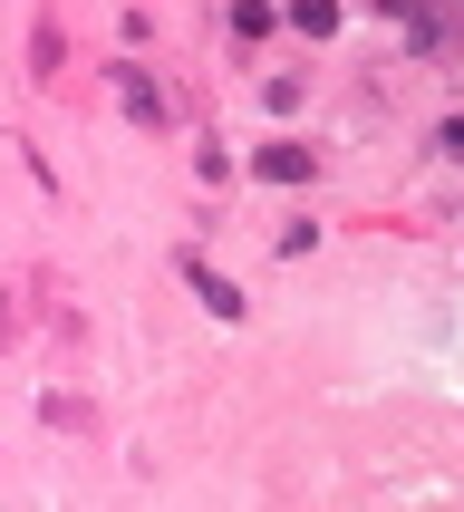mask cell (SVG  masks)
I'll return each mask as SVG.
<instances>
[{"label": "cell", "mask_w": 464, "mask_h": 512, "mask_svg": "<svg viewBox=\"0 0 464 512\" xmlns=\"http://www.w3.org/2000/svg\"><path fill=\"white\" fill-rule=\"evenodd\" d=\"M445 155H464V116H445Z\"/></svg>", "instance_id": "6"}, {"label": "cell", "mask_w": 464, "mask_h": 512, "mask_svg": "<svg viewBox=\"0 0 464 512\" xmlns=\"http://www.w3.org/2000/svg\"><path fill=\"white\" fill-rule=\"evenodd\" d=\"M184 281L203 290V310H223V319H242V290H232L223 271H203V261H184Z\"/></svg>", "instance_id": "2"}, {"label": "cell", "mask_w": 464, "mask_h": 512, "mask_svg": "<svg viewBox=\"0 0 464 512\" xmlns=\"http://www.w3.org/2000/svg\"><path fill=\"white\" fill-rule=\"evenodd\" d=\"M116 97H126V116H136V126H165V97H155V78H145V68H126V58H116Z\"/></svg>", "instance_id": "1"}, {"label": "cell", "mask_w": 464, "mask_h": 512, "mask_svg": "<svg viewBox=\"0 0 464 512\" xmlns=\"http://www.w3.org/2000/svg\"><path fill=\"white\" fill-rule=\"evenodd\" d=\"M261 174H271V184H300V174H310V145H261Z\"/></svg>", "instance_id": "3"}, {"label": "cell", "mask_w": 464, "mask_h": 512, "mask_svg": "<svg viewBox=\"0 0 464 512\" xmlns=\"http://www.w3.org/2000/svg\"><path fill=\"white\" fill-rule=\"evenodd\" d=\"M290 20H300V29H310V39H319V29H339V0H300Z\"/></svg>", "instance_id": "5"}, {"label": "cell", "mask_w": 464, "mask_h": 512, "mask_svg": "<svg viewBox=\"0 0 464 512\" xmlns=\"http://www.w3.org/2000/svg\"><path fill=\"white\" fill-rule=\"evenodd\" d=\"M58 58H68V39H58V20H39V29H29V68L58 78Z\"/></svg>", "instance_id": "4"}]
</instances>
